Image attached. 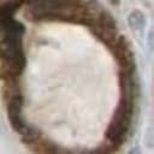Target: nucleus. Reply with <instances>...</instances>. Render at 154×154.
<instances>
[{"instance_id":"nucleus-1","label":"nucleus","mask_w":154,"mask_h":154,"mask_svg":"<svg viewBox=\"0 0 154 154\" xmlns=\"http://www.w3.org/2000/svg\"><path fill=\"white\" fill-rule=\"evenodd\" d=\"M0 77L16 82L25 67V54L22 45L24 26L13 16H0Z\"/></svg>"},{"instance_id":"nucleus-2","label":"nucleus","mask_w":154,"mask_h":154,"mask_svg":"<svg viewBox=\"0 0 154 154\" xmlns=\"http://www.w3.org/2000/svg\"><path fill=\"white\" fill-rule=\"evenodd\" d=\"M132 109L134 99L123 96L106 131V137L113 148H118L120 144L124 143L131 124Z\"/></svg>"}]
</instances>
